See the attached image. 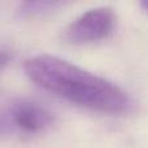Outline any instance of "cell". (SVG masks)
<instances>
[{
    "mask_svg": "<svg viewBox=\"0 0 148 148\" xmlns=\"http://www.w3.org/2000/svg\"><path fill=\"white\" fill-rule=\"evenodd\" d=\"M25 72L42 88L81 107L113 114L131 108V99L121 87L60 57H30L25 61Z\"/></svg>",
    "mask_w": 148,
    "mask_h": 148,
    "instance_id": "6da1fadb",
    "label": "cell"
},
{
    "mask_svg": "<svg viewBox=\"0 0 148 148\" xmlns=\"http://www.w3.org/2000/svg\"><path fill=\"white\" fill-rule=\"evenodd\" d=\"M116 16L110 8L101 7L84 12L65 30V39L74 44H84L107 38L113 30Z\"/></svg>",
    "mask_w": 148,
    "mask_h": 148,
    "instance_id": "7a4b0ae2",
    "label": "cell"
},
{
    "mask_svg": "<svg viewBox=\"0 0 148 148\" xmlns=\"http://www.w3.org/2000/svg\"><path fill=\"white\" fill-rule=\"evenodd\" d=\"M13 129H20L25 133H39L51 123L52 116L44 108L35 103L22 101L8 110Z\"/></svg>",
    "mask_w": 148,
    "mask_h": 148,
    "instance_id": "3957f363",
    "label": "cell"
}]
</instances>
